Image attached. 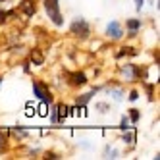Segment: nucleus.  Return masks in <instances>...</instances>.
<instances>
[{
    "label": "nucleus",
    "mask_w": 160,
    "mask_h": 160,
    "mask_svg": "<svg viewBox=\"0 0 160 160\" xmlns=\"http://www.w3.org/2000/svg\"><path fill=\"white\" fill-rule=\"evenodd\" d=\"M44 10H47L50 21L56 27L64 25V18H62V12H60V0H44Z\"/></svg>",
    "instance_id": "nucleus-1"
},
{
    "label": "nucleus",
    "mask_w": 160,
    "mask_h": 160,
    "mask_svg": "<svg viewBox=\"0 0 160 160\" xmlns=\"http://www.w3.org/2000/svg\"><path fill=\"white\" fill-rule=\"evenodd\" d=\"M33 93H35V97H37L39 100H42L47 106L54 102V97H52V93H50V89L44 85V83L37 81V79H33Z\"/></svg>",
    "instance_id": "nucleus-2"
},
{
    "label": "nucleus",
    "mask_w": 160,
    "mask_h": 160,
    "mask_svg": "<svg viewBox=\"0 0 160 160\" xmlns=\"http://www.w3.org/2000/svg\"><path fill=\"white\" fill-rule=\"evenodd\" d=\"M70 33L73 37H77V39H87L89 35H91V27H89V23L83 19V18H77L73 23L70 25Z\"/></svg>",
    "instance_id": "nucleus-3"
},
{
    "label": "nucleus",
    "mask_w": 160,
    "mask_h": 160,
    "mask_svg": "<svg viewBox=\"0 0 160 160\" xmlns=\"http://www.w3.org/2000/svg\"><path fill=\"white\" fill-rule=\"evenodd\" d=\"M120 73L125 81H137V79L141 77V68H137L133 64H125L120 68Z\"/></svg>",
    "instance_id": "nucleus-4"
},
{
    "label": "nucleus",
    "mask_w": 160,
    "mask_h": 160,
    "mask_svg": "<svg viewBox=\"0 0 160 160\" xmlns=\"http://www.w3.org/2000/svg\"><path fill=\"white\" fill-rule=\"evenodd\" d=\"M66 75L70 77V85H73V87H81L89 81L83 72H73V73H66Z\"/></svg>",
    "instance_id": "nucleus-5"
},
{
    "label": "nucleus",
    "mask_w": 160,
    "mask_h": 160,
    "mask_svg": "<svg viewBox=\"0 0 160 160\" xmlns=\"http://www.w3.org/2000/svg\"><path fill=\"white\" fill-rule=\"evenodd\" d=\"M106 35L110 39H120L123 35V31H122V25L118 23V21H110V23L106 25Z\"/></svg>",
    "instance_id": "nucleus-6"
},
{
    "label": "nucleus",
    "mask_w": 160,
    "mask_h": 160,
    "mask_svg": "<svg viewBox=\"0 0 160 160\" xmlns=\"http://www.w3.org/2000/svg\"><path fill=\"white\" fill-rule=\"evenodd\" d=\"M19 10H21V12H23L27 18L35 16V12H37V4H35V0H23V2L19 4Z\"/></svg>",
    "instance_id": "nucleus-7"
},
{
    "label": "nucleus",
    "mask_w": 160,
    "mask_h": 160,
    "mask_svg": "<svg viewBox=\"0 0 160 160\" xmlns=\"http://www.w3.org/2000/svg\"><path fill=\"white\" fill-rule=\"evenodd\" d=\"M97 91H98V89H95V91H91V93H85V95H81V97H77V100H75V102H77V106H85L87 102H89L91 98H93V95L97 93Z\"/></svg>",
    "instance_id": "nucleus-8"
},
{
    "label": "nucleus",
    "mask_w": 160,
    "mask_h": 160,
    "mask_svg": "<svg viewBox=\"0 0 160 160\" xmlns=\"http://www.w3.org/2000/svg\"><path fill=\"white\" fill-rule=\"evenodd\" d=\"M128 29H129V35H135L137 31H139V27H141V21L139 19H128Z\"/></svg>",
    "instance_id": "nucleus-9"
},
{
    "label": "nucleus",
    "mask_w": 160,
    "mask_h": 160,
    "mask_svg": "<svg viewBox=\"0 0 160 160\" xmlns=\"http://www.w3.org/2000/svg\"><path fill=\"white\" fill-rule=\"evenodd\" d=\"M68 110H70V108H68L66 104H56V114H58V123L66 120V116H68Z\"/></svg>",
    "instance_id": "nucleus-10"
},
{
    "label": "nucleus",
    "mask_w": 160,
    "mask_h": 160,
    "mask_svg": "<svg viewBox=\"0 0 160 160\" xmlns=\"http://www.w3.org/2000/svg\"><path fill=\"white\" fill-rule=\"evenodd\" d=\"M31 60L35 62L37 66H41V64L44 62V56H42V54H41L39 50H33V52H31Z\"/></svg>",
    "instance_id": "nucleus-11"
},
{
    "label": "nucleus",
    "mask_w": 160,
    "mask_h": 160,
    "mask_svg": "<svg viewBox=\"0 0 160 160\" xmlns=\"http://www.w3.org/2000/svg\"><path fill=\"white\" fill-rule=\"evenodd\" d=\"M14 14H16L14 10H8V12H6V10H0V23H6L8 18H12Z\"/></svg>",
    "instance_id": "nucleus-12"
},
{
    "label": "nucleus",
    "mask_w": 160,
    "mask_h": 160,
    "mask_svg": "<svg viewBox=\"0 0 160 160\" xmlns=\"http://www.w3.org/2000/svg\"><path fill=\"white\" fill-rule=\"evenodd\" d=\"M139 118H141V112L137 110V108H131L129 110V122L131 123H137V122H139Z\"/></svg>",
    "instance_id": "nucleus-13"
},
{
    "label": "nucleus",
    "mask_w": 160,
    "mask_h": 160,
    "mask_svg": "<svg viewBox=\"0 0 160 160\" xmlns=\"http://www.w3.org/2000/svg\"><path fill=\"white\" fill-rule=\"evenodd\" d=\"M6 133H8L6 129H0V151H4L6 145H8V135Z\"/></svg>",
    "instance_id": "nucleus-14"
},
{
    "label": "nucleus",
    "mask_w": 160,
    "mask_h": 160,
    "mask_svg": "<svg viewBox=\"0 0 160 160\" xmlns=\"http://www.w3.org/2000/svg\"><path fill=\"white\" fill-rule=\"evenodd\" d=\"M120 129L122 131H128V129H131V122H129V118H122V123H120Z\"/></svg>",
    "instance_id": "nucleus-15"
},
{
    "label": "nucleus",
    "mask_w": 160,
    "mask_h": 160,
    "mask_svg": "<svg viewBox=\"0 0 160 160\" xmlns=\"http://www.w3.org/2000/svg\"><path fill=\"white\" fill-rule=\"evenodd\" d=\"M110 95L114 100H122L123 98V93H122V89H110Z\"/></svg>",
    "instance_id": "nucleus-16"
},
{
    "label": "nucleus",
    "mask_w": 160,
    "mask_h": 160,
    "mask_svg": "<svg viewBox=\"0 0 160 160\" xmlns=\"http://www.w3.org/2000/svg\"><path fill=\"white\" fill-rule=\"evenodd\" d=\"M123 143H129V145H133L135 143V131H131V133H123Z\"/></svg>",
    "instance_id": "nucleus-17"
},
{
    "label": "nucleus",
    "mask_w": 160,
    "mask_h": 160,
    "mask_svg": "<svg viewBox=\"0 0 160 160\" xmlns=\"http://www.w3.org/2000/svg\"><path fill=\"white\" fill-rule=\"evenodd\" d=\"M12 133H14L16 137H19V139H25V137H27V131H25V129H21V128L12 129Z\"/></svg>",
    "instance_id": "nucleus-18"
},
{
    "label": "nucleus",
    "mask_w": 160,
    "mask_h": 160,
    "mask_svg": "<svg viewBox=\"0 0 160 160\" xmlns=\"http://www.w3.org/2000/svg\"><path fill=\"white\" fill-rule=\"evenodd\" d=\"M125 54H129V56H135L137 54V50H131V47H123V50H120V58H122V56H125Z\"/></svg>",
    "instance_id": "nucleus-19"
},
{
    "label": "nucleus",
    "mask_w": 160,
    "mask_h": 160,
    "mask_svg": "<svg viewBox=\"0 0 160 160\" xmlns=\"http://www.w3.org/2000/svg\"><path fill=\"white\" fill-rule=\"evenodd\" d=\"M50 122L52 123H58V114H56V104L52 106V110H50Z\"/></svg>",
    "instance_id": "nucleus-20"
},
{
    "label": "nucleus",
    "mask_w": 160,
    "mask_h": 160,
    "mask_svg": "<svg viewBox=\"0 0 160 160\" xmlns=\"http://www.w3.org/2000/svg\"><path fill=\"white\" fill-rule=\"evenodd\" d=\"M139 98V93H137V91H131L129 93V100H137Z\"/></svg>",
    "instance_id": "nucleus-21"
},
{
    "label": "nucleus",
    "mask_w": 160,
    "mask_h": 160,
    "mask_svg": "<svg viewBox=\"0 0 160 160\" xmlns=\"http://www.w3.org/2000/svg\"><path fill=\"white\" fill-rule=\"evenodd\" d=\"M97 108H100V112H102V114L108 112V104H102V102H100V104H97Z\"/></svg>",
    "instance_id": "nucleus-22"
},
{
    "label": "nucleus",
    "mask_w": 160,
    "mask_h": 160,
    "mask_svg": "<svg viewBox=\"0 0 160 160\" xmlns=\"http://www.w3.org/2000/svg\"><path fill=\"white\" fill-rule=\"evenodd\" d=\"M143 2H145V0H135V4H137V10H141V8H143Z\"/></svg>",
    "instance_id": "nucleus-23"
},
{
    "label": "nucleus",
    "mask_w": 160,
    "mask_h": 160,
    "mask_svg": "<svg viewBox=\"0 0 160 160\" xmlns=\"http://www.w3.org/2000/svg\"><path fill=\"white\" fill-rule=\"evenodd\" d=\"M0 85H2V77H0Z\"/></svg>",
    "instance_id": "nucleus-24"
}]
</instances>
